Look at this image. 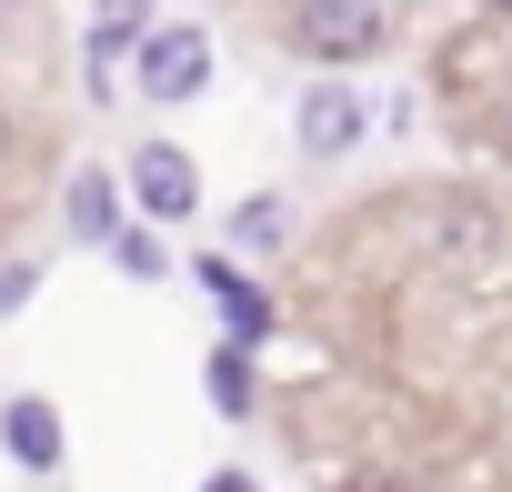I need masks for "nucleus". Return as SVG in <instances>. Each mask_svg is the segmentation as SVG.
<instances>
[{
    "mask_svg": "<svg viewBox=\"0 0 512 492\" xmlns=\"http://www.w3.org/2000/svg\"><path fill=\"white\" fill-rule=\"evenodd\" d=\"M231 241H241V252H282V241H292V201L282 191H251L231 211Z\"/></svg>",
    "mask_w": 512,
    "mask_h": 492,
    "instance_id": "9d476101",
    "label": "nucleus"
},
{
    "mask_svg": "<svg viewBox=\"0 0 512 492\" xmlns=\"http://www.w3.org/2000/svg\"><path fill=\"white\" fill-rule=\"evenodd\" d=\"M61 221H71V241H91V252H101V241L121 231V181H111V171H71Z\"/></svg>",
    "mask_w": 512,
    "mask_h": 492,
    "instance_id": "6e6552de",
    "label": "nucleus"
},
{
    "mask_svg": "<svg viewBox=\"0 0 512 492\" xmlns=\"http://www.w3.org/2000/svg\"><path fill=\"white\" fill-rule=\"evenodd\" d=\"M0 452H11L21 472H61V452H71L61 402L51 392H11V402H0Z\"/></svg>",
    "mask_w": 512,
    "mask_h": 492,
    "instance_id": "39448f33",
    "label": "nucleus"
},
{
    "mask_svg": "<svg viewBox=\"0 0 512 492\" xmlns=\"http://www.w3.org/2000/svg\"><path fill=\"white\" fill-rule=\"evenodd\" d=\"M31 292H41V262H0V322L31 312Z\"/></svg>",
    "mask_w": 512,
    "mask_h": 492,
    "instance_id": "f8f14e48",
    "label": "nucleus"
},
{
    "mask_svg": "<svg viewBox=\"0 0 512 492\" xmlns=\"http://www.w3.org/2000/svg\"><path fill=\"white\" fill-rule=\"evenodd\" d=\"M151 41V0H101L91 21V91H111V61H131Z\"/></svg>",
    "mask_w": 512,
    "mask_h": 492,
    "instance_id": "0eeeda50",
    "label": "nucleus"
},
{
    "mask_svg": "<svg viewBox=\"0 0 512 492\" xmlns=\"http://www.w3.org/2000/svg\"><path fill=\"white\" fill-rule=\"evenodd\" d=\"M492 11H502V21H512V0H492Z\"/></svg>",
    "mask_w": 512,
    "mask_h": 492,
    "instance_id": "4468645a",
    "label": "nucleus"
},
{
    "mask_svg": "<svg viewBox=\"0 0 512 492\" xmlns=\"http://www.w3.org/2000/svg\"><path fill=\"white\" fill-rule=\"evenodd\" d=\"M131 201H141V231H171L201 211V161L181 141H141L131 151Z\"/></svg>",
    "mask_w": 512,
    "mask_h": 492,
    "instance_id": "f03ea898",
    "label": "nucleus"
},
{
    "mask_svg": "<svg viewBox=\"0 0 512 492\" xmlns=\"http://www.w3.org/2000/svg\"><path fill=\"white\" fill-rule=\"evenodd\" d=\"M131 71H141L151 101H201V91H211V41H201L191 21H151V41L131 51Z\"/></svg>",
    "mask_w": 512,
    "mask_h": 492,
    "instance_id": "7ed1b4c3",
    "label": "nucleus"
},
{
    "mask_svg": "<svg viewBox=\"0 0 512 492\" xmlns=\"http://www.w3.org/2000/svg\"><path fill=\"white\" fill-rule=\"evenodd\" d=\"M382 0H292V51L302 61H372L382 51Z\"/></svg>",
    "mask_w": 512,
    "mask_h": 492,
    "instance_id": "f257e3e1",
    "label": "nucleus"
},
{
    "mask_svg": "<svg viewBox=\"0 0 512 492\" xmlns=\"http://www.w3.org/2000/svg\"><path fill=\"white\" fill-rule=\"evenodd\" d=\"M201 392H211V412H231V422H241L251 402H262V372H251V352H241V342H211V352H201Z\"/></svg>",
    "mask_w": 512,
    "mask_h": 492,
    "instance_id": "1a4fd4ad",
    "label": "nucleus"
},
{
    "mask_svg": "<svg viewBox=\"0 0 512 492\" xmlns=\"http://www.w3.org/2000/svg\"><path fill=\"white\" fill-rule=\"evenodd\" d=\"M101 252H111V262H121L131 282H161V272H171V252H161V231H141V221H121V231L101 241Z\"/></svg>",
    "mask_w": 512,
    "mask_h": 492,
    "instance_id": "9b49d317",
    "label": "nucleus"
},
{
    "mask_svg": "<svg viewBox=\"0 0 512 492\" xmlns=\"http://www.w3.org/2000/svg\"><path fill=\"white\" fill-rule=\"evenodd\" d=\"M191 282H201V292L221 302V322H231V342H241V352H251V342H262V332H272V292H262V282H251V272H241L231 252H211V262H201Z\"/></svg>",
    "mask_w": 512,
    "mask_h": 492,
    "instance_id": "423d86ee",
    "label": "nucleus"
},
{
    "mask_svg": "<svg viewBox=\"0 0 512 492\" xmlns=\"http://www.w3.org/2000/svg\"><path fill=\"white\" fill-rule=\"evenodd\" d=\"M201 492H262V482H251V472H211Z\"/></svg>",
    "mask_w": 512,
    "mask_h": 492,
    "instance_id": "ddd939ff",
    "label": "nucleus"
},
{
    "mask_svg": "<svg viewBox=\"0 0 512 492\" xmlns=\"http://www.w3.org/2000/svg\"><path fill=\"white\" fill-rule=\"evenodd\" d=\"M362 121H372V111H362V91H352V81H312V91H302V111H292V141H302L312 161H342V151L362 141Z\"/></svg>",
    "mask_w": 512,
    "mask_h": 492,
    "instance_id": "20e7f679",
    "label": "nucleus"
}]
</instances>
